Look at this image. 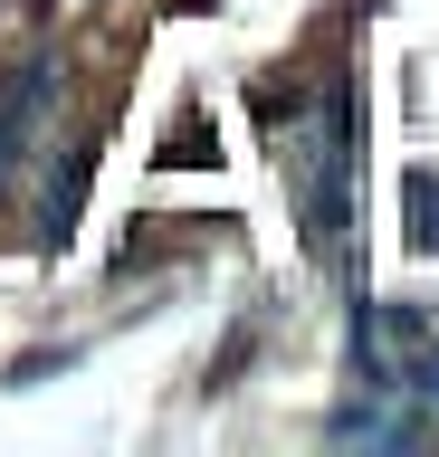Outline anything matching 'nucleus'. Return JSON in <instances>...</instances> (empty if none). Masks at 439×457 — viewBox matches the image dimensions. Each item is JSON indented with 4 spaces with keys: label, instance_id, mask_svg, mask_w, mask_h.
Listing matches in <instances>:
<instances>
[{
    "label": "nucleus",
    "instance_id": "1",
    "mask_svg": "<svg viewBox=\"0 0 439 457\" xmlns=\"http://www.w3.org/2000/svg\"><path fill=\"white\" fill-rule=\"evenodd\" d=\"M87 162H96V143L77 134V143H67V162H58V181H48V238H67V220H77V191H87Z\"/></svg>",
    "mask_w": 439,
    "mask_h": 457
},
{
    "label": "nucleus",
    "instance_id": "2",
    "mask_svg": "<svg viewBox=\"0 0 439 457\" xmlns=\"http://www.w3.org/2000/svg\"><path fill=\"white\" fill-rule=\"evenodd\" d=\"M401 200H410V220H420L410 238L439 257V171H401Z\"/></svg>",
    "mask_w": 439,
    "mask_h": 457
},
{
    "label": "nucleus",
    "instance_id": "3",
    "mask_svg": "<svg viewBox=\"0 0 439 457\" xmlns=\"http://www.w3.org/2000/svg\"><path fill=\"white\" fill-rule=\"evenodd\" d=\"M163 162H220V153H210V124H182V134H163Z\"/></svg>",
    "mask_w": 439,
    "mask_h": 457
}]
</instances>
